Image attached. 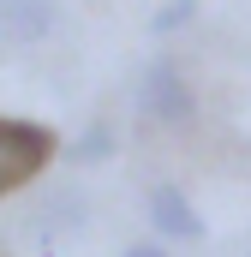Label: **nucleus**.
I'll return each instance as SVG.
<instances>
[{"instance_id":"1","label":"nucleus","mask_w":251,"mask_h":257,"mask_svg":"<svg viewBox=\"0 0 251 257\" xmlns=\"http://www.w3.org/2000/svg\"><path fill=\"white\" fill-rule=\"evenodd\" d=\"M48 162H54V132L36 126V120H6L0 114V197L30 186Z\"/></svg>"},{"instance_id":"2","label":"nucleus","mask_w":251,"mask_h":257,"mask_svg":"<svg viewBox=\"0 0 251 257\" xmlns=\"http://www.w3.org/2000/svg\"><path fill=\"white\" fill-rule=\"evenodd\" d=\"M138 108H144V120H156V126H191V120H197V96H191L186 72L168 60V54H156V60L144 66V78H138Z\"/></svg>"},{"instance_id":"3","label":"nucleus","mask_w":251,"mask_h":257,"mask_svg":"<svg viewBox=\"0 0 251 257\" xmlns=\"http://www.w3.org/2000/svg\"><path fill=\"white\" fill-rule=\"evenodd\" d=\"M144 215L162 239H203V215L191 209V197L180 186H150L144 192Z\"/></svg>"},{"instance_id":"4","label":"nucleus","mask_w":251,"mask_h":257,"mask_svg":"<svg viewBox=\"0 0 251 257\" xmlns=\"http://www.w3.org/2000/svg\"><path fill=\"white\" fill-rule=\"evenodd\" d=\"M54 30V0H0V36L12 48H36Z\"/></svg>"},{"instance_id":"5","label":"nucleus","mask_w":251,"mask_h":257,"mask_svg":"<svg viewBox=\"0 0 251 257\" xmlns=\"http://www.w3.org/2000/svg\"><path fill=\"white\" fill-rule=\"evenodd\" d=\"M114 156V132L108 126H84V138L72 144V162H108Z\"/></svg>"},{"instance_id":"6","label":"nucleus","mask_w":251,"mask_h":257,"mask_svg":"<svg viewBox=\"0 0 251 257\" xmlns=\"http://www.w3.org/2000/svg\"><path fill=\"white\" fill-rule=\"evenodd\" d=\"M186 18H197V0H174V6H162V12L150 18V30H156V36H168V30H180Z\"/></svg>"},{"instance_id":"7","label":"nucleus","mask_w":251,"mask_h":257,"mask_svg":"<svg viewBox=\"0 0 251 257\" xmlns=\"http://www.w3.org/2000/svg\"><path fill=\"white\" fill-rule=\"evenodd\" d=\"M126 257H168V251H162V245H132Z\"/></svg>"},{"instance_id":"8","label":"nucleus","mask_w":251,"mask_h":257,"mask_svg":"<svg viewBox=\"0 0 251 257\" xmlns=\"http://www.w3.org/2000/svg\"><path fill=\"white\" fill-rule=\"evenodd\" d=\"M245 257H251V251H245Z\"/></svg>"}]
</instances>
